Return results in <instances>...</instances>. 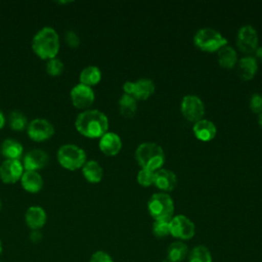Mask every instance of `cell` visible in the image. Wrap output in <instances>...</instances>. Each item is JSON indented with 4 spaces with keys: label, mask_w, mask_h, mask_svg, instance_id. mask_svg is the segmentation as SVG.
I'll return each mask as SVG.
<instances>
[{
    "label": "cell",
    "mask_w": 262,
    "mask_h": 262,
    "mask_svg": "<svg viewBox=\"0 0 262 262\" xmlns=\"http://www.w3.org/2000/svg\"><path fill=\"white\" fill-rule=\"evenodd\" d=\"M75 127L80 134L86 137L100 138L108 130V119L104 113L88 108L77 116Z\"/></svg>",
    "instance_id": "6da1fadb"
},
{
    "label": "cell",
    "mask_w": 262,
    "mask_h": 262,
    "mask_svg": "<svg viewBox=\"0 0 262 262\" xmlns=\"http://www.w3.org/2000/svg\"><path fill=\"white\" fill-rule=\"evenodd\" d=\"M34 52L43 59L55 57L59 50V37L57 32L51 27L40 29L32 39Z\"/></svg>",
    "instance_id": "7a4b0ae2"
},
{
    "label": "cell",
    "mask_w": 262,
    "mask_h": 262,
    "mask_svg": "<svg viewBox=\"0 0 262 262\" xmlns=\"http://www.w3.org/2000/svg\"><path fill=\"white\" fill-rule=\"evenodd\" d=\"M135 159L141 169L157 171L165 163V152L161 145L155 142H143L135 150Z\"/></svg>",
    "instance_id": "3957f363"
},
{
    "label": "cell",
    "mask_w": 262,
    "mask_h": 262,
    "mask_svg": "<svg viewBox=\"0 0 262 262\" xmlns=\"http://www.w3.org/2000/svg\"><path fill=\"white\" fill-rule=\"evenodd\" d=\"M147 210L155 221H170L174 216V202L168 193L157 192L149 198Z\"/></svg>",
    "instance_id": "277c9868"
},
{
    "label": "cell",
    "mask_w": 262,
    "mask_h": 262,
    "mask_svg": "<svg viewBox=\"0 0 262 262\" xmlns=\"http://www.w3.org/2000/svg\"><path fill=\"white\" fill-rule=\"evenodd\" d=\"M193 43L200 50L212 53L227 45V40L220 32L212 28H203L193 36Z\"/></svg>",
    "instance_id": "5b68a950"
},
{
    "label": "cell",
    "mask_w": 262,
    "mask_h": 262,
    "mask_svg": "<svg viewBox=\"0 0 262 262\" xmlns=\"http://www.w3.org/2000/svg\"><path fill=\"white\" fill-rule=\"evenodd\" d=\"M58 163L68 170L82 168L86 162V152L74 143H66L59 146L56 152Z\"/></svg>",
    "instance_id": "8992f818"
},
{
    "label": "cell",
    "mask_w": 262,
    "mask_h": 262,
    "mask_svg": "<svg viewBox=\"0 0 262 262\" xmlns=\"http://www.w3.org/2000/svg\"><path fill=\"white\" fill-rule=\"evenodd\" d=\"M180 110L182 116L190 121V122H198L204 119L205 116V105L203 100L192 94H188L183 96L180 104Z\"/></svg>",
    "instance_id": "52a82bcc"
},
{
    "label": "cell",
    "mask_w": 262,
    "mask_h": 262,
    "mask_svg": "<svg viewBox=\"0 0 262 262\" xmlns=\"http://www.w3.org/2000/svg\"><path fill=\"white\" fill-rule=\"evenodd\" d=\"M170 234L181 241L190 239L195 233V226L193 222L184 215L173 216L169 221Z\"/></svg>",
    "instance_id": "ba28073f"
},
{
    "label": "cell",
    "mask_w": 262,
    "mask_h": 262,
    "mask_svg": "<svg viewBox=\"0 0 262 262\" xmlns=\"http://www.w3.org/2000/svg\"><path fill=\"white\" fill-rule=\"evenodd\" d=\"M27 132L31 139L35 141H44L54 134V126L47 119L36 118L29 122Z\"/></svg>",
    "instance_id": "9c48e42d"
},
{
    "label": "cell",
    "mask_w": 262,
    "mask_h": 262,
    "mask_svg": "<svg viewBox=\"0 0 262 262\" xmlns=\"http://www.w3.org/2000/svg\"><path fill=\"white\" fill-rule=\"evenodd\" d=\"M70 96L74 106L84 111L88 110V107L92 105L95 98L93 89L90 86H87L81 83L75 85L71 89Z\"/></svg>",
    "instance_id": "30bf717a"
},
{
    "label": "cell",
    "mask_w": 262,
    "mask_h": 262,
    "mask_svg": "<svg viewBox=\"0 0 262 262\" xmlns=\"http://www.w3.org/2000/svg\"><path fill=\"white\" fill-rule=\"evenodd\" d=\"M236 44L238 49L244 53H251L255 51L258 47L257 31L251 25L242 27L237 32Z\"/></svg>",
    "instance_id": "8fae6325"
},
{
    "label": "cell",
    "mask_w": 262,
    "mask_h": 262,
    "mask_svg": "<svg viewBox=\"0 0 262 262\" xmlns=\"http://www.w3.org/2000/svg\"><path fill=\"white\" fill-rule=\"evenodd\" d=\"M24 171L19 160H4L0 165V178L5 183H14L20 180Z\"/></svg>",
    "instance_id": "7c38bea8"
},
{
    "label": "cell",
    "mask_w": 262,
    "mask_h": 262,
    "mask_svg": "<svg viewBox=\"0 0 262 262\" xmlns=\"http://www.w3.org/2000/svg\"><path fill=\"white\" fill-rule=\"evenodd\" d=\"M48 154L41 148H33L29 150L23 160V166L25 170L37 171L44 168L48 163Z\"/></svg>",
    "instance_id": "4fadbf2b"
},
{
    "label": "cell",
    "mask_w": 262,
    "mask_h": 262,
    "mask_svg": "<svg viewBox=\"0 0 262 262\" xmlns=\"http://www.w3.org/2000/svg\"><path fill=\"white\" fill-rule=\"evenodd\" d=\"M154 185H156L163 192L172 191L177 185V176L175 173L169 169L161 168L155 171V181Z\"/></svg>",
    "instance_id": "5bb4252c"
},
{
    "label": "cell",
    "mask_w": 262,
    "mask_h": 262,
    "mask_svg": "<svg viewBox=\"0 0 262 262\" xmlns=\"http://www.w3.org/2000/svg\"><path fill=\"white\" fill-rule=\"evenodd\" d=\"M98 146L105 156H116L122 148V140L117 133L107 131L100 137Z\"/></svg>",
    "instance_id": "9a60e30c"
},
{
    "label": "cell",
    "mask_w": 262,
    "mask_h": 262,
    "mask_svg": "<svg viewBox=\"0 0 262 262\" xmlns=\"http://www.w3.org/2000/svg\"><path fill=\"white\" fill-rule=\"evenodd\" d=\"M47 220L45 210L39 206H31L25 213V221L32 230H39L42 228Z\"/></svg>",
    "instance_id": "2e32d148"
},
{
    "label": "cell",
    "mask_w": 262,
    "mask_h": 262,
    "mask_svg": "<svg viewBox=\"0 0 262 262\" xmlns=\"http://www.w3.org/2000/svg\"><path fill=\"white\" fill-rule=\"evenodd\" d=\"M192 132L199 140L207 142L212 140L216 136L217 128L212 121L202 119L193 124Z\"/></svg>",
    "instance_id": "e0dca14e"
},
{
    "label": "cell",
    "mask_w": 262,
    "mask_h": 262,
    "mask_svg": "<svg viewBox=\"0 0 262 262\" xmlns=\"http://www.w3.org/2000/svg\"><path fill=\"white\" fill-rule=\"evenodd\" d=\"M258 71V62L254 56L247 55L237 60V74L244 81L252 80Z\"/></svg>",
    "instance_id": "ac0fdd59"
},
{
    "label": "cell",
    "mask_w": 262,
    "mask_h": 262,
    "mask_svg": "<svg viewBox=\"0 0 262 262\" xmlns=\"http://www.w3.org/2000/svg\"><path fill=\"white\" fill-rule=\"evenodd\" d=\"M20 183L25 190L29 192H38L43 187V178L37 171L25 170L21 177Z\"/></svg>",
    "instance_id": "d6986e66"
},
{
    "label": "cell",
    "mask_w": 262,
    "mask_h": 262,
    "mask_svg": "<svg viewBox=\"0 0 262 262\" xmlns=\"http://www.w3.org/2000/svg\"><path fill=\"white\" fill-rule=\"evenodd\" d=\"M0 152L5 160H19L24 152V146L14 138H6L0 145Z\"/></svg>",
    "instance_id": "ffe728a7"
},
{
    "label": "cell",
    "mask_w": 262,
    "mask_h": 262,
    "mask_svg": "<svg viewBox=\"0 0 262 262\" xmlns=\"http://www.w3.org/2000/svg\"><path fill=\"white\" fill-rule=\"evenodd\" d=\"M155 89L156 87L152 80L148 78H141L134 82L132 96L136 100H146L154 94Z\"/></svg>",
    "instance_id": "44dd1931"
},
{
    "label": "cell",
    "mask_w": 262,
    "mask_h": 262,
    "mask_svg": "<svg viewBox=\"0 0 262 262\" xmlns=\"http://www.w3.org/2000/svg\"><path fill=\"white\" fill-rule=\"evenodd\" d=\"M82 173L85 179L90 183H98L103 177V169L95 160L86 161L82 167Z\"/></svg>",
    "instance_id": "7402d4cb"
},
{
    "label": "cell",
    "mask_w": 262,
    "mask_h": 262,
    "mask_svg": "<svg viewBox=\"0 0 262 262\" xmlns=\"http://www.w3.org/2000/svg\"><path fill=\"white\" fill-rule=\"evenodd\" d=\"M219 64L224 69H232L237 62L236 51L229 45H225L217 51Z\"/></svg>",
    "instance_id": "603a6c76"
},
{
    "label": "cell",
    "mask_w": 262,
    "mask_h": 262,
    "mask_svg": "<svg viewBox=\"0 0 262 262\" xmlns=\"http://www.w3.org/2000/svg\"><path fill=\"white\" fill-rule=\"evenodd\" d=\"M188 255L187 246L181 242H173L167 249V259L171 262H182Z\"/></svg>",
    "instance_id": "cb8c5ba5"
},
{
    "label": "cell",
    "mask_w": 262,
    "mask_h": 262,
    "mask_svg": "<svg viewBox=\"0 0 262 262\" xmlns=\"http://www.w3.org/2000/svg\"><path fill=\"white\" fill-rule=\"evenodd\" d=\"M79 80L81 84L90 87L96 85L101 80V71L96 66H87L81 71Z\"/></svg>",
    "instance_id": "d4e9b609"
},
{
    "label": "cell",
    "mask_w": 262,
    "mask_h": 262,
    "mask_svg": "<svg viewBox=\"0 0 262 262\" xmlns=\"http://www.w3.org/2000/svg\"><path fill=\"white\" fill-rule=\"evenodd\" d=\"M137 111V100L128 94H123L119 99V112L125 118H132Z\"/></svg>",
    "instance_id": "484cf974"
},
{
    "label": "cell",
    "mask_w": 262,
    "mask_h": 262,
    "mask_svg": "<svg viewBox=\"0 0 262 262\" xmlns=\"http://www.w3.org/2000/svg\"><path fill=\"white\" fill-rule=\"evenodd\" d=\"M188 262H212V255L206 246H195L188 254Z\"/></svg>",
    "instance_id": "4316f807"
},
{
    "label": "cell",
    "mask_w": 262,
    "mask_h": 262,
    "mask_svg": "<svg viewBox=\"0 0 262 262\" xmlns=\"http://www.w3.org/2000/svg\"><path fill=\"white\" fill-rule=\"evenodd\" d=\"M8 124L11 129L15 131H21L28 126L29 122L26 115L23 112L18 110H14L10 112L8 116Z\"/></svg>",
    "instance_id": "83f0119b"
},
{
    "label": "cell",
    "mask_w": 262,
    "mask_h": 262,
    "mask_svg": "<svg viewBox=\"0 0 262 262\" xmlns=\"http://www.w3.org/2000/svg\"><path fill=\"white\" fill-rule=\"evenodd\" d=\"M46 72L50 76H59L63 70H64V64L62 60L58 57H52L50 59H47L46 66H45Z\"/></svg>",
    "instance_id": "f1b7e54d"
},
{
    "label": "cell",
    "mask_w": 262,
    "mask_h": 262,
    "mask_svg": "<svg viewBox=\"0 0 262 262\" xmlns=\"http://www.w3.org/2000/svg\"><path fill=\"white\" fill-rule=\"evenodd\" d=\"M152 233L158 238L166 237L170 234L169 221H155L152 224Z\"/></svg>",
    "instance_id": "f546056e"
},
{
    "label": "cell",
    "mask_w": 262,
    "mask_h": 262,
    "mask_svg": "<svg viewBox=\"0 0 262 262\" xmlns=\"http://www.w3.org/2000/svg\"><path fill=\"white\" fill-rule=\"evenodd\" d=\"M155 181V172L146 169H140L137 174V182L141 186H150Z\"/></svg>",
    "instance_id": "4dcf8cb0"
},
{
    "label": "cell",
    "mask_w": 262,
    "mask_h": 262,
    "mask_svg": "<svg viewBox=\"0 0 262 262\" xmlns=\"http://www.w3.org/2000/svg\"><path fill=\"white\" fill-rule=\"evenodd\" d=\"M63 39L66 43L72 47V48H77L81 44V39L80 36L74 31V30H68L63 34Z\"/></svg>",
    "instance_id": "1f68e13d"
},
{
    "label": "cell",
    "mask_w": 262,
    "mask_h": 262,
    "mask_svg": "<svg viewBox=\"0 0 262 262\" xmlns=\"http://www.w3.org/2000/svg\"><path fill=\"white\" fill-rule=\"evenodd\" d=\"M249 106L251 111L255 114H261L262 113V94L260 93H254L250 97Z\"/></svg>",
    "instance_id": "d6a6232c"
},
{
    "label": "cell",
    "mask_w": 262,
    "mask_h": 262,
    "mask_svg": "<svg viewBox=\"0 0 262 262\" xmlns=\"http://www.w3.org/2000/svg\"><path fill=\"white\" fill-rule=\"evenodd\" d=\"M89 262H114V261H113V258L106 252L96 251L91 255Z\"/></svg>",
    "instance_id": "836d02e7"
},
{
    "label": "cell",
    "mask_w": 262,
    "mask_h": 262,
    "mask_svg": "<svg viewBox=\"0 0 262 262\" xmlns=\"http://www.w3.org/2000/svg\"><path fill=\"white\" fill-rule=\"evenodd\" d=\"M133 88H134V82L131 81H126L123 84V90H124V94H128L132 96L133 93Z\"/></svg>",
    "instance_id": "e575fe53"
},
{
    "label": "cell",
    "mask_w": 262,
    "mask_h": 262,
    "mask_svg": "<svg viewBox=\"0 0 262 262\" xmlns=\"http://www.w3.org/2000/svg\"><path fill=\"white\" fill-rule=\"evenodd\" d=\"M31 239L33 241V242H38V241H40L41 239V233L39 232V230H32V232H31Z\"/></svg>",
    "instance_id": "d590c367"
},
{
    "label": "cell",
    "mask_w": 262,
    "mask_h": 262,
    "mask_svg": "<svg viewBox=\"0 0 262 262\" xmlns=\"http://www.w3.org/2000/svg\"><path fill=\"white\" fill-rule=\"evenodd\" d=\"M255 58H256V60H260L262 62V46L256 48V50H255Z\"/></svg>",
    "instance_id": "8d00e7d4"
},
{
    "label": "cell",
    "mask_w": 262,
    "mask_h": 262,
    "mask_svg": "<svg viewBox=\"0 0 262 262\" xmlns=\"http://www.w3.org/2000/svg\"><path fill=\"white\" fill-rule=\"evenodd\" d=\"M6 123V118H5V115L3 113V111L0 108V129L5 125Z\"/></svg>",
    "instance_id": "74e56055"
},
{
    "label": "cell",
    "mask_w": 262,
    "mask_h": 262,
    "mask_svg": "<svg viewBox=\"0 0 262 262\" xmlns=\"http://www.w3.org/2000/svg\"><path fill=\"white\" fill-rule=\"evenodd\" d=\"M258 123L262 127V113L259 114V116H258Z\"/></svg>",
    "instance_id": "f35d334b"
},
{
    "label": "cell",
    "mask_w": 262,
    "mask_h": 262,
    "mask_svg": "<svg viewBox=\"0 0 262 262\" xmlns=\"http://www.w3.org/2000/svg\"><path fill=\"white\" fill-rule=\"evenodd\" d=\"M2 251H3V246H2V242H1V239H0V256H1V254H2Z\"/></svg>",
    "instance_id": "ab89813d"
},
{
    "label": "cell",
    "mask_w": 262,
    "mask_h": 262,
    "mask_svg": "<svg viewBox=\"0 0 262 262\" xmlns=\"http://www.w3.org/2000/svg\"><path fill=\"white\" fill-rule=\"evenodd\" d=\"M162 262H171V261H169V260H168V259H165V260H163V261H162Z\"/></svg>",
    "instance_id": "60d3db41"
},
{
    "label": "cell",
    "mask_w": 262,
    "mask_h": 262,
    "mask_svg": "<svg viewBox=\"0 0 262 262\" xmlns=\"http://www.w3.org/2000/svg\"><path fill=\"white\" fill-rule=\"evenodd\" d=\"M0 210H1V201H0Z\"/></svg>",
    "instance_id": "b9f144b4"
}]
</instances>
